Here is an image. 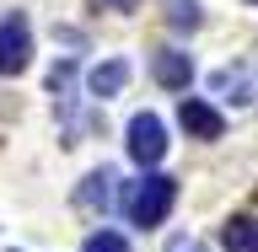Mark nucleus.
Instances as JSON below:
<instances>
[{
  "label": "nucleus",
  "mask_w": 258,
  "mask_h": 252,
  "mask_svg": "<svg viewBox=\"0 0 258 252\" xmlns=\"http://www.w3.org/2000/svg\"><path fill=\"white\" fill-rule=\"evenodd\" d=\"M172 204H177V183L167 172H156V166H151L140 183L124 188V215H129V225H140V231L161 225L167 215H172Z\"/></svg>",
  "instance_id": "nucleus-1"
},
{
  "label": "nucleus",
  "mask_w": 258,
  "mask_h": 252,
  "mask_svg": "<svg viewBox=\"0 0 258 252\" xmlns=\"http://www.w3.org/2000/svg\"><path fill=\"white\" fill-rule=\"evenodd\" d=\"M32 64V27H27V16L16 11L0 22V75H22Z\"/></svg>",
  "instance_id": "nucleus-2"
},
{
  "label": "nucleus",
  "mask_w": 258,
  "mask_h": 252,
  "mask_svg": "<svg viewBox=\"0 0 258 252\" xmlns=\"http://www.w3.org/2000/svg\"><path fill=\"white\" fill-rule=\"evenodd\" d=\"M129 156L140 161V166H161V156H167V129H161L156 113H135V118H129Z\"/></svg>",
  "instance_id": "nucleus-3"
},
{
  "label": "nucleus",
  "mask_w": 258,
  "mask_h": 252,
  "mask_svg": "<svg viewBox=\"0 0 258 252\" xmlns=\"http://www.w3.org/2000/svg\"><path fill=\"white\" fill-rule=\"evenodd\" d=\"M177 124L188 129L194 140H221V129H226V118L210 102H199V97H183V108H177Z\"/></svg>",
  "instance_id": "nucleus-4"
},
{
  "label": "nucleus",
  "mask_w": 258,
  "mask_h": 252,
  "mask_svg": "<svg viewBox=\"0 0 258 252\" xmlns=\"http://www.w3.org/2000/svg\"><path fill=\"white\" fill-rule=\"evenodd\" d=\"M151 75H156V86H167V92H188L194 59L183 54V48H161L156 59H151Z\"/></svg>",
  "instance_id": "nucleus-5"
},
{
  "label": "nucleus",
  "mask_w": 258,
  "mask_h": 252,
  "mask_svg": "<svg viewBox=\"0 0 258 252\" xmlns=\"http://www.w3.org/2000/svg\"><path fill=\"white\" fill-rule=\"evenodd\" d=\"M113 183H118V177H113L108 166H102V172H92L86 183H81L76 204H81V209H92V215H108V209H113Z\"/></svg>",
  "instance_id": "nucleus-6"
},
{
  "label": "nucleus",
  "mask_w": 258,
  "mask_h": 252,
  "mask_svg": "<svg viewBox=\"0 0 258 252\" xmlns=\"http://www.w3.org/2000/svg\"><path fill=\"white\" fill-rule=\"evenodd\" d=\"M86 86H92V97H118L129 86V64L124 59H108V64H97L92 75H86Z\"/></svg>",
  "instance_id": "nucleus-7"
},
{
  "label": "nucleus",
  "mask_w": 258,
  "mask_h": 252,
  "mask_svg": "<svg viewBox=\"0 0 258 252\" xmlns=\"http://www.w3.org/2000/svg\"><path fill=\"white\" fill-rule=\"evenodd\" d=\"M221 247H226V252H258V220H253V215L226 220V225H221Z\"/></svg>",
  "instance_id": "nucleus-8"
},
{
  "label": "nucleus",
  "mask_w": 258,
  "mask_h": 252,
  "mask_svg": "<svg viewBox=\"0 0 258 252\" xmlns=\"http://www.w3.org/2000/svg\"><path fill=\"white\" fill-rule=\"evenodd\" d=\"M215 97H226V102H231V108H242V102H247V70H221V75H215Z\"/></svg>",
  "instance_id": "nucleus-9"
},
{
  "label": "nucleus",
  "mask_w": 258,
  "mask_h": 252,
  "mask_svg": "<svg viewBox=\"0 0 258 252\" xmlns=\"http://www.w3.org/2000/svg\"><path fill=\"white\" fill-rule=\"evenodd\" d=\"M48 86H54V97H59V113L70 118V102H76V64H70V59H64V64H54Z\"/></svg>",
  "instance_id": "nucleus-10"
},
{
  "label": "nucleus",
  "mask_w": 258,
  "mask_h": 252,
  "mask_svg": "<svg viewBox=\"0 0 258 252\" xmlns=\"http://www.w3.org/2000/svg\"><path fill=\"white\" fill-rule=\"evenodd\" d=\"M167 22H172V27L177 32H183V27H199V0H167Z\"/></svg>",
  "instance_id": "nucleus-11"
},
{
  "label": "nucleus",
  "mask_w": 258,
  "mask_h": 252,
  "mask_svg": "<svg viewBox=\"0 0 258 252\" xmlns=\"http://www.w3.org/2000/svg\"><path fill=\"white\" fill-rule=\"evenodd\" d=\"M81 252H129V241L118 236V231H97V236H86Z\"/></svg>",
  "instance_id": "nucleus-12"
},
{
  "label": "nucleus",
  "mask_w": 258,
  "mask_h": 252,
  "mask_svg": "<svg viewBox=\"0 0 258 252\" xmlns=\"http://www.w3.org/2000/svg\"><path fill=\"white\" fill-rule=\"evenodd\" d=\"M97 6H102V11H135L140 0H97Z\"/></svg>",
  "instance_id": "nucleus-13"
},
{
  "label": "nucleus",
  "mask_w": 258,
  "mask_h": 252,
  "mask_svg": "<svg viewBox=\"0 0 258 252\" xmlns=\"http://www.w3.org/2000/svg\"><path fill=\"white\" fill-rule=\"evenodd\" d=\"M172 252H205L199 241H172Z\"/></svg>",
  "instance_id": "nucleus-14"
},
{
  "label": "nucleus",
  "mask_w": 258,
  "mask_h": 252,
  "mask_svg": "<svg viewBox=\"0 0 258 252\" xmlns=\"http://www.w3.org/2000/svg\"><path fill=\"white\" fill-rule=\"evenodd\" d=\"M253 6H258V0H253Z\"/></svg>",
  "instance_id": "nucleus-15"
}]
</instances>
